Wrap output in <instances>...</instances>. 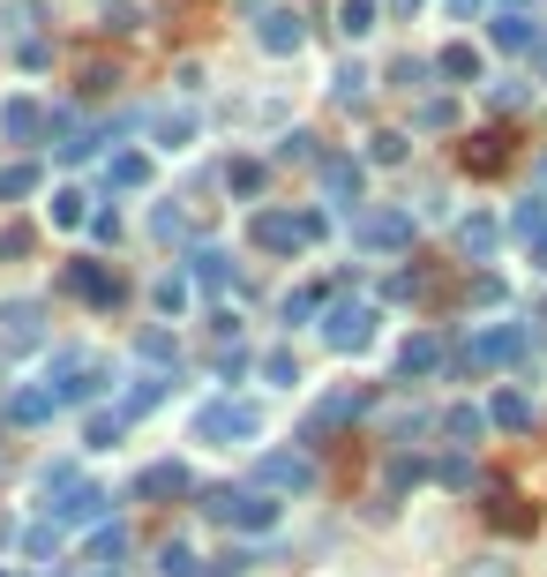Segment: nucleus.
I'll return each instance as SVG.
<instances>
[{"label": "nucleus", "instance_id": "nucleus-24", "mask_svg": "<svg viewBox=\"0 0 547 577\" xmlns=\"http://www.w3.org/2000/svg\"><path fill=\"white\" fill-rule=\"evenodd\" d=\"M188 143H196V113H158V121H150V151H172V158H180Z\"/></svg>", "mask_w": 547, "mask_h": 577}, {"label": "nucleus", "instance_id": "nucleus-50", "mask_svg": "<svg viewBox=\"0 0 547 577\" xmlns=\"http://www.w3.org/2000/svg\"><path fill=\"white\" fill-rule=\"evenodd\" d=\"M443 8H450V23H472V15H480L488 0H443Z\"/></svg>", "mask_w": 547, "mask_h": 577}, {"label": "nucleus", "instance_id": "nucleus-49", "mask_svg": "<svg viewBox=\"0 0 547 577\" xmlns=\"http://www.w3.org/2000/svg\"><path fill=\"white\" fill-rule=\"evenodd\" d=\"M150 233H158V241H180L188 225H180V210H158V218H150Z\"/></svg>", "mask_w": 547, "mask_h": 577}, {"label": "nucleus", "instance_id": "nucleus-9", "mask_svg": "<svg viewBox=\"0 0 547 577\" xmlns=\"http://www.w3.org/2000/svg\"><path fill=\"white\" fill-rule=\"evenodd\" d=\"M45 308L31 300V292H15V300H0V353H38L45 345Z\"/></svg>", "mask_w": 547, "mask_h": 577}, {"label": "nucleus", "instance_id": "nucleus-22", "mask_svg": "<svg viewBox=\"0 0 547 577\" xmlns=\"http://www.w3.org/2000/svg\"><path fill=\"white\" fill-rule=\"evenodd\" d=\"M188 300H196V278H188V270H166V278H158V286H150V308H158V315H188Z\"/></svg>", "mask_w": 547, "mask_h": 577}, {"label": "nucleus", "instance_id": "nucleus-27", "mask_svg": "<svg viewBox=\"0 0 547 577\" xmlns=\"http://www.w3.org/2000/svg\"><path fill=\"white\" fill-rule=\"evenodd\" d=\"M435 428H443L450 443H480V435H488V412H480V406H450Z\"/></svg>", "mask_w": 547, "mask_h": 577}, {"label": "nucleus", "instance_id": "nucleus-7", "mask_svg": "<svg viewBox=\"0 0 547 577\" xmlns=\"http://www.w3.org/2000/svg\"><path fill=\"white\" fill-rule=\"evenodd\" d=\"M255 45L270 60H293L300 45H308V15L300 8H255Z\"/></svg>", "mask_w": 547, "mask_h": 577}, {"label": "nucleus", "instance_id": "nucleus-28", "mask_svg": "<svg viewBox=\"0 0 547 577\" xmlns=\"http://www.w3.org/2000/svg\"><path fill=\"white\" fill-rule=\"evenodd\" d=\"M121 555H127V525L113 518V525L90 533V563H98V570H121Z\"/></svg>", "mask_w": 547, "mask_h": 577}, {"label": "nucleus", "instance_id": "nucleus-52", "mask_svg": "<svg viewBox=\"0 0 547 577\" xmlns=\"http://www.w3.org/2000/svg\"><path fill=\"white\" fill-rule=\"evenodd\" d=\"M533 263H540V270H547V241H540V247H533Z\"/></svg>", "mask_w": 547, "mask_h": 577}, {"label": "nucleus", "instance_id": "nucleus-16", "mask_svg": "<svg viewBox=\"0 0 547 577\" xmlns=\"http://www.w3.org/2000/svg\"><path fill=\"white\" fill-rule=\"evenodd\" d=\"M435 368H443V337H435V330H413V337L398 345V375L413 382V375H435Z\"/></svg>", "mask_w": 547, "mask_h": 577}, {"label": "nucleus", "instance_id": "nucleus-33", "mask_svg": "<svg viewBox=\"0 0 547 577\" xmlns=\"http://www.w3.org/2000/svg\"><path fill=\"white\" fill-rule=\"evenodd\" d=\"M121 435H127V412H90V420H83V443H90V451H113Z\"/></svg>", "mask_w": 547, "mask_h": 577}, {"label": "nucleus", "instance_id": "nucleus-44", "mask_svg": "<svg viewBox=\"0 0 547 577\" xmlns=\"http://www.w3.org/2000/svg\"><path fill=\"white\" fill-rule=\"evenodd\" d=\"M382 480H390V495H405V488H421V457H390V473H382Z\"/></svg>", "mask_w": 547, "mask_h": 577}, {"label": "nucleus", "instance_id": "nucleus-53", "mask_svg": "<svg viewBox=\"0 0 547 577\" xmlns=\"http://www.w3.org/2000/svg\"><path fill=\"white\" fill-rule=\"evenodd\" d=\"M90 577H121V570H90Z\"/></svg>", "mask_w": 547, "mask_h": 577}, {"label": "nucleus", "instance_id": "nucleus-25", "mask_svg": "<svg viewBox=\"0 0 547 577\" xmlns=\"http://www.w3.org/2000/svg\"><path fill=\"white\" fill-rule=\"evenodd\" d=\"M188 278H196V286H233V255H225V247H196V255H188Z\"/></svg>", "mask_w": 547, "mask_h": 577}, {"label": "nucleus", "instance_id": "nucleus-37", "mask_svg": "<svg viewBox=\"0 0 547 577\" xmlns=\"http://www.w3.org/2000/svg\"><path fill=\"white\" fill-rule=\"evenodd\" d=\"M308 158H315V135H308V127L278 135V151H270V165H308Z\"/></svg>", "mask_w": 547, "mask_h": 577}, {"label": "nucleus", "instance_id": "nucleus-36", "mask_svg": "<svg viewBox=\"0 0 547 577\" xmlns=\"http://www.w3.org/2000/svg\"><path fill=\"white\" fill-rule=\"evenodd\" d=\"M413 127H421V135H443V127H458V98H427L421 113H413Z\"/></svg>", "mask_w": 547, "mask_h": 577}, {"label": "nucleus", "instance_id": "nucleus-14", "mask_svg": "<svg viewBox=\"0 0 547 577\" xmlns=\"http://www.w3.org/2000/svg\"><path fill=\"white\" fill-rule=\"evenodd\" d=\"M488 23H495V31H488V38L503 45V53H540V23H533V15H517V8H495V15H488Z\"/></svg>", "mask_w": 547, "mask_h": 577}, {"label": "nucleus", "instance_id": "nucleus-13", "mask_svg": "<svg viewBox=\"0 0 547 577\" xmlns=\"http://www.w3.org/2000/svg\"><path fill=\"white\" fill-rule=\"evenodd\" d=\"M53 412H60V390H53V382H23V390H8V420H15V428H38V420H53Z\"/></svg>", "mask_w": 547, "mask_h": 577}, {"label": "nucleus", "instance_id": "nucleus-35", "mask_svg": "<svg viewBox=\"0 0 547 577\" xmlns=\"http://www.w3.org/2000/svg\"><path fill=\"white\" fill-rule=\"evenodd\" d=\"M263 382H270V390H300L308 375H300L293 353H263Z\"/></svg>", "mask_w": 547, "mask_h": 577}, {"label": "nucleus", "instance_id": "nucleus-23", "mask_svg": "<svg viewBox=\"0 0 547 577\" xmlns=\"http://www.w3.org/2000/svg\"><path fill=\"white\" fill-rule=\"evenodd\" d=\"M45 218H53L60 233H76V225H90L98 210H90V196H83V188H53V203H45Z\"/></svg>", "mask_w": 547, "mask_h": 577}, {"label": "nucleus", "instance_id": "nucleus-8", "mask_svg": "<svg viewBox=\"0 0 547 577\" xmlns=\"http://www.w3.org/2000/svg\"><path fill=\"white\" fill-rule=\"evenodd\" d=\"M255 480H263V495H315V457H300V451H270L263 465H255Z\"/></svg>", "mask_w": 547, "mask_h": 577}, {"label": "nucleus", "instance_id": "nucleus-10", "mask_svg": "<svg viewBox=\"0 0 547 577\" xmlns=\"http://www.w3.org/2000/svg\"><path fill=\"white\" fill-rule=\"evenodd\" d=\"M38 127H53V106H45L38 90H8L0 98V143H31Z\"/></svg>", "mask_w": 547, "mask_h": 577}, {"label": "nucleus", "instance_id": "nucleus-6", "mask_svg": "<svg viewBox=\"0 0 547 577\" xmlns=\"http://www.w3.org/2000/svg\"><path fill=\"white\" fill-rule=\"evenodd\" d=\"M525 337H533L525 323H480L472 337H465V368H472V375H488V368H510V360L525 353Z\"/></svg>", "mask_w": 547, "mask_h": 577}, {"label": "nucleus", "instance_id": "nucleus-30", "mask_svg": "<svg viewBox=\"0 0 547 577\" xmlns=\"http://www.w3.org/2000/svg\"><path fill=\"white\" fill-rule=\"evenodd\" d=\"M533 398H525V390H495V406H488V420H495V428H533Z\"/></svg>", "mask_w": 547, "mask_h": 577}, {"label": "nucleus", "instance_id": "nucleus-4", "mask_svg": "<svg viewBox=\"0 0 547 577\" xmlns=\"http://www.w3.org/2000/svg\"><path fill=\"white\" fill-rule=\"evenodd\" d=\"M376 323H382L376 300H331L323 308V345L331 353H368L376 345Z\"/></svg>", "mask_w": 547, "mask_h": 577}, {"label": "nucleus", "instance_id": "nucleus-26", "mask_svg": "<svg viewBox=\"0 0 547 577\" xmlns=\"http://www.w3.org/2000/svg\"><path fill=\"white\" fill-rule=\"evenodd\" d=\"M263 180H270V158H233V165H225V188H233L241 203L263 196Z\"/></svg>", "mask_w": 547, "mask_h": 577}, {"label": "nucleus", "instance_id": "nucleus-12", "mask_svg": "<svg viewBox=\"0 0 547 577\" xmlns=\"http://www.w3.org/2000/svg\"><path fill=\"white\" fill-rule=\"evenodd\" d=\"M105 510H113L105 488H68V502H53V525H60V533H76V525H113Z\"/></svg>", "mask_w": 547, "mask_h": 577}, {"label": "nucleus", "instance_id": "nucleus-42", "mask_svg": "<svg viewBox=\"0 0 547 577\" xmlns=\"http://www.w3.org/2000/svg\"><path fill=\"white\" fill-rule=\"evenodd\" d=\"M98 390H105V375H98V368H90V360H83V368H76V382L60 390V406H90Z\"/></svg>", "mask_w": 547, "mask_h": 577}, {"label": "nucleus", "instance_id": "nucleus-45", "mask_svg": "<svg viewBox=\"0 0 547 577\" xmlns=\"http://www.w3.org/2000/svg\"><path fill=\"white\" fill-rule=\"evenodd\" d=\"M315 308H323V300H315V292H286V300H278V315H286V330H293V323H308V315H315Z\"/></svg>", "mask_w": 547, "mask_h": 577}, {"label": "nucleus", "instance_id": "nucleus-17", "mask_svg": "<svg viewBox=\"0 0 547 577\" xmlns=\"http://www.w3.org/2000/svg\"><path fill=\"white\" fill-rule=\"evenodd\" d=\"M458 247L472 255V263H488V255L503 247V225H495L488 210H472V218H458Z\"/></svg>", "mask_w": 547, "mask_h": 577}, {"label": "nucleus", "instance_id": "nucleus-21", "mask_svg": "<svg viewBox=\"0 0 547 577\" xmlns=\"http://www.w3.org/2000/svg\"><path fill=\"white\" fill-rule=\"evenodd\" d=\"M510 241H525V247L547 241V196H517V210H510Z\"/></svg>", "mask_w": 547, "mask_h": 577}, {"label": "nucleus", "instance_id": "nucleus-39", "mask_svg": "<svg viewBox=\"0 0 547 577\" xmlns=\"http://www.w3.org/2000/svg\"><path fill=\"white\" fill-rule=\"evenodd\" d=\"M135 353H143L150 368H172V360H180V345H172L166 330H143V337H135Z\"/></svg>", "mask_w": 547, "mask_h": 577}, {"label": "nucleus", "instance_id": "nucleus-32", "mask_svg": "<svg viewBox=\"0 0 547 577\" xmlns=\"http://www.w3.org/2000/svg\"><path fill=\"white\" fill-rule=\"evenodd\" d=\"M158 577H203V555H196L188 540H166V547H158Z\"/></svg>", "mask_w": 547, "mask_h": 577}, {"label": "nucleus", "instance_id": "nucleus-38", "mask_svg": "<svg viewBox=\"0 0 547 577\" xmlns=\"http://www.w3.org/2000/svg\"><path fill=\"white\" fill-rule=\"evenodd\" d=\"M360 406H368L360 390H337V398H323V406H315V428H337V420H353Z\"/></svg>", "mask_w": 547, "mask_h": 577}, {"label": "nucleus", "instance_id": "nucleus-51", "mask_svg": "<svg viewBox=\"0 0 547 577\" xmlns=\"http://www.w3.org/2000/svg\"><path fill=\"white\" fill-rule=\"evenodd\" d=\"M421 8H427V0H390V15H405V23H413Z\"/></svg>", "mask_w": 547, "mask_h": 577}, {"label": "nucleus", "instance_id": "nucleus-29", "mask_svg": "<svg viewBox=\"0 0 547 577\" xmlns=\"http://www.w3.org/2000/svg\"><path fill=\"white\" fill-rule=\"evenodd\" d=\"M376 15H382V0H337V31H345L353 45L376 31Z\"/></svg>", "mask_w": 547, "mask_h": 577}, {"label": "nucleus", "instance_id": "nucleus-48", "mask_svg": "<svg viewBox=\"0 0 547 577\" xmlns=\"http://www.w3.org/2000/svg\"><path fill=\"white\" fill-rule=\"evenodd\" d=\"M15 60H23V68H45V60H53V45H45V38H23V45H15Z\"/></svg>", "mask_w": 547, "mask_h": 577}, {"label": "nucleus", "instance_id": "nucleus-41", "mask_svg": "<svg viewBox=\"0 0 547 577\" xmlns=\"http://www.w3.org/2000/svg\"><path fill=\"white\" fill-rule=\"evenodd\" d=\"M405 143H413V135H398V127L368 135V165H398V158H405Z\"/></svg>", "mask_w": 547, "mask_h": 577}, {"label": "nucleus", "instance_id": "nucleus-20", "mask_svg": "<svg viewBox=\"0 0 547 577\" xmlns=\"http://www.w3.org/2000/svg\"><path fill=\"white\" fill-rule=\"evenodd\" d=\"M135 495H188V465H180V457L143 465V473H135Z\"/></svg>", "mask_w": 547, "mask_h": 577}, {"label": "nucleus", "instance_id": "nucleus-19", "mask_svg": "<svg viewBox=\"0 0 547 577\" xmlns=\"http://www.w3.org/2000/svg\"><path fill=\"white\" fill-rule=\"evenodd\" d=\"M105 188L143 196V188H150V158H143V151H113V158H105Z\"/></svg>", "mask_w": 547, "mask_h": 577}, {"label": "nucleus", "instance_id": "nucleus-40", "mask_svg": "<svg viewBox=\"0 0 547 577\" xmlns=\"http://www.w3.org/2000/svg\"><path fill=\"white\" fill-rule=\"evenodd\" d=\"M166 382L172 375H135V382H127V412H150L158 398H166Z\"/></svg>", "mask_w": 547, "mask_h": 577}, {"label": "nucleus", "instance_id": "nucleus-1", "mask_svg": "<svg viewBox=\"0 0 547 577\" xmlns=\"http://www.w3.org/2000/svg\"><path fill=\"white\" fill-rule=\"evenodd\" d=\"M263 428H270V412L255 406V398H233V390H217V398H203V406L188 412V435L203 451H248Z\"/></svg>", "mask_w": 547, "mask_h": 577}, {"label": "nucleus", "instance_id": "nucleus-5", "mask_svg": "<svg viewBox=\"0 0 547 577\" xmlns=\"http://www.w3.org/2000/svg\"><path fill=\"white\" fill-rule=\"evenodd\" d=\"M413 233H421V218L405 203H382V210H360L353 218V241L368 247V255H398V247H413Z\"/></svg>", "mask_w": 547, "mask_h": 577}, {"label": "nucleus", "instance_id": "nucleus-18", "mask_svg": "<svg viewBox=\"0 0 547 577\" xmlns=\"http://www.w3.org/2000/svg\"><path fill=\"white\" fill-rule=\"evenodd\" d=\"M435 76H450V82H480L488 76V53H480V45H443V53H435Z\"/></svg>", "mask_w": 547, "mask_h": 577}, {"label": "nucleus", "instance_id": "nucleus-11", "mask_svg": "<svg viewBox=\"0 0 547 577\" xmlns=\"http://www.w3.org/2000/svg\"><path fill=\"white\" fill-rule=\"evenodd\" d=\"M360 188H368V165L360 158H345V151L323 158V203L331 210H360Z\"/></svg>", "mask_w": 547, "mask_h": 577}, {"label": "nucleus", "instance_id": "nucleus-46", "mask_svg": "<svg viewBox=\"0 0 547 577\" xmlns=\"http://www.w3.org/2000/svg\"><path fill=\"white\" fill-rule=\"evenodd\" d=\"M241 375H248V353H241V345H233V353H217V382H225V390H233Z\"/></svg>", "mask_w": 547, "mask_h": 577}, {"label": "nucleus", "instance_id": "nucleus-43", "mask_svg": "<svg viewBox=\"0 0 547 577\" xmlns=\"http://www.w3.org/2000/svg\"><path fill=\"white\" fill-rule=\"evenodd\" d=\"M427 76H435V60H421V53L390 68V82H398V90H427Z\"/></svg>", "mask_w": 547, "mask_h": 577}, {"label": "nucleus", "instance_id": "nucleus-47", "mask_svg": "<svg viewBox=\"0 0 547 577\" xmlns=\"http://www.w3.org/2000/svg\"><path fill=\"white\" fill-rule=\"evenodd\" d=\"M443 488H472V457H443Z\"/></svg>", "mask_w": 547, "mask_h": 577}, {"label": "nucleus", "instance_id": "nucleus-2", "mask_svg": "<svg viewBox=\"0 0 547 577\" xmlns=\"http://www.w3.org/2000/svg\"><path fill=\"white\" fill-rule=\"evenodd\" d=\"M323 233H331L323 210H278V203H255L248 210V241L270 247V255H300V247L323 241Z\"/></svg>", "mask_w": 547, "mask_h": 577}, {"label": "nucleus", "instance_id": "nucleus-15", "mask_svg": "<svg viewBox=\"0 0 547 577\" xmlns=\"http://www.w3.org/2000/svg\"><path fill=\"white\" fill-rule=\"evenodd\" d=\"M68 292H83L90 308H113V300H121V278H113L105 263H68Z\"/></svg>", "mask_w": 547, "mask_h": 577}, {"label": "nucleus", "instance_id": "nucleus-54", "mask_svg": "<svg viewBox=\"0 0 547 577\" xmlns=\"http://www.w3.org/2000/svg\"><path fill=\"white\" fill-rule=\"evenodd\" d=\"M0 577H15V570H0Z\"/></svg>", "mask_w": 547, "mask_h": 577}, {"label": "nucleus", "instance_id": "nucleus-34", "mask_svg": "<svg viewBox=\"0 0 547 577\" xmlns=\"http://www.w3.org/2000/svg\"><path fill=\"white\" fill-rule=\"evenodd\" d=\"M368 82H376V76H368L360 60H345V68L331 76V98H337V106H353V98H368Z\"/></svg>", "mask_w": 547, "mask_h": 577}, {"label": "nucleus", "instance_id": "nucleus-31", "mask_svg": "<svg viewBox=\"0 0 547 577\" xmlns=\"http://www.w3.org/2000/svg\"><path fill=\"white\" fill-rule=\"evenodd\" d=\"M38 180H45V173H38L31 158H23V165H0V203H23V196H38Z\"/></svg>", "mask_w": 547, "mask_h": 577}, {"label": "nucleus", "instance_id": "nucleus-3", "mask_svg": "<svg viewBox=\"0 0 547 577\" xmlns=\"http://www.w3.org/2000/svg\"><path fill=\"white\" fill-rule=\"evenodd\" d=\"M203 510H211L217 525H233V533H278V525H286V502L263 495V488H241V495L225 488V495H211Z\"/></svg>", "mask_w": 547, "mask_h": 577}]
</instances>
